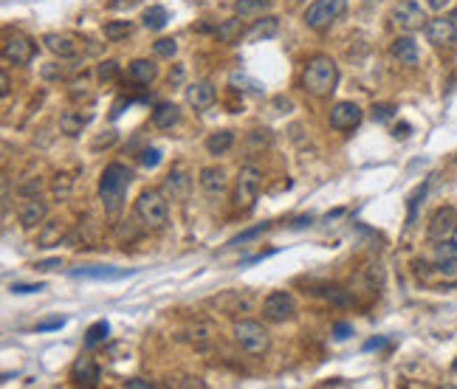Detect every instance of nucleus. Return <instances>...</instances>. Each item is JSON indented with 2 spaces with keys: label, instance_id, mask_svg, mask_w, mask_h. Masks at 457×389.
<instances>
[{
  "label": "nucleus",
  "instance_id": "26",
  "mask_svg": "<svg viewBox=\"0 0 457 389\" xmlns=\"http://www.w3.org/2000/svg\"><path fill=\"white\" fill-rule=\"evenodd\" d=\"M437 271L443 277H457V246H440L437 249Z\"/></svg>",
  "mask_w": 457,
  "mask_h": 389
},
{
  "label": "nucleus",
  "instance_id": "25",
  "mask_svg": "<svg viewBox=\"0 0 457 389\" xmlns=\"http://www.w3.org/2000/svg\"><path fill=\"white\" fill-rule=\"evenodd\" d=\"M65 237V228L59 220H45L40 235H37V246L40 249H51V246H59V240Z\"/></svg>",
  "mask_w": 457,
  "mask_h": 389
},
{
  "label": "nucleus",
  "instance_id": "2",
  "mask_svg": "<svg viewBox=\"0 0 457 389\" xmlns=\"http://www.w3.org/2000/svg\"><path fill=\"white\" fill-rule=\"evenodd\" d=\"M130 178L133 173L124 167V164H108L102 170V178H99V200L105 206V212H119L122 203H124V195H127V186H130Z\"/></svg>",
  "mask_w": 457,
  "mask_h": 389
},
{
  "label": "nucleus",
  "instance_id": "13",
  "mask_svg": "<svg viewBox=\"0 0 457 389\" xmlns=\"http://www.w3.org/2000/svg\"><path fill=\"white\" fill-rule=\"evenodd\" d=\"M189 189H192V181H189V175L181 170V167H175V170H170L167 175H164V186H161V192L167 195V200H187L189 198Z\"/></svg>",
  "mask_w": 457,
  "mask_h": 389
},
{
  "label": "nucleus",
  "instance_id": "56",
  "mask_svg": "<svg viewBox=\"0 0 457 389\" xmlns=\"http://www.w3.org/2000/svg\"><path fill=\"white\" fill-rule=\"evenodd\" d=\"M0 88H3V94H9V76H6V71L0 73Z\"/></svg>",
  "mask_w": 457,
  "mask_h": 389
},
{
  "label": "nucleus",
  "instance_id": "30",
  "mask_svg": "<svg viewBox=\"0 0 457 389\" xmlns=\"http://www.w3.org/2000/svg\"><path fill=\"white\" fill-rule=\"evenodd\" d=\"M108 336H110V325L102 319V322H96V325H91V328H88V333H85V347L105 344V342H108Z\"/></svg>",
  "mask_w": 457,
  "mask_h": 389
},
{
  "label": "nucleus",
  "instance_id": "41",
  "mask_svg": "<svg viewBox=\"0 0 457 389\" xmlns=\"http://www.w3.org/2000/svg\"><path fill=\"white\" fill-rule=\"evenodd\" d=\"M396 116V108L393 105H378V108H372V119L375 122H390Z\"/></svg>",
  "mask_w": 457,
  "mask_h": 389
},
{
  "label": "nucleus",
  "instance_id": "52",
  "mask_svg": "<svg viewBox=\"0 0 457 389\" xmlns=\"http://www.w3.org/2000/svg\"><path fill=\"white\" fill-rule=\"evenodd\" d=\"M328 299H331L333 304H347V296H344L342 291H333V293H328Z\"/></svg>",
  "mask_w": 457,
  "mask_h": 389
},
{
  "label": "nucleus",
  "instance_id": "10",
  "mask_svg": "<svg viewBox=\"0 0 457 389\" xmlns=\"http://www.w3.org/2000/svg\"><path fill=\"white\" fill-rule=\"evenodd\" d=\"M393 23L401 31H418V29H426V15L415 0H401V3L393 9Z\"/></svg>",
  "mask_w": 457,
  "mask_h": 389
},
{
  "label": "nucleus",
  "instance_id": "33",
  "mask_svg": "<svg viewBox=\"0 0 457 389\" xmlns=\"http://www.w3.org/2000/svg\"><path fill=\"white\" fill-rule=\"evenodd\" d=\"M71 189H73V178L71 175H57L54 184H51V192L57 200H68L71 198Z\"/></svg>",
  "mask_w": 457,
  "mask_h": 389
},
{
  "label": "nucleus",
  "instance_id": "31",
  "mask_svg": "<svg viewBox=\"0 0 457 389\" xmlns=\"http://www.w3.org/2000/svg\"><path fill=\"white\" fill-rule=\"evenodd\" d=\"M277 34V17H263L254 23V29L249 31V40H268Z\"/></svg>",
  "mask_w": 457,
  "mask_h": 389
},
{
  "label": "nucleus",
  "instance_id": "3",
  "mask_svg": "<svg viewBox=\"0 0 457 389\" xmlns=\"http://www.w3.org/2000/svg\"><path fill=\"white\" fill-rule=\"evenodd\" d=\"M260 186H263V173L252 164L240 167L235 186H232V209L235 212H252L257 198H260Z\"/></svg>",
  "mask_w": 457,
  "mask_h": 389
},
{
  "label": "nucleus",
  "instance_id": "40",
  "mask_svg": "<svg viewBox=\"0 0 457 389\" xmlns=\"http://www.w3.org/2000/svg\"><path fill=\"white\" fill-rule=\"evenodd\" d=\"M426 189H429V184H421V186L415 189V195L409 198V223L415 220V212H418V203H421V198L426 195Z\"/></svg>",
  "mask_w": 457,
  "mask_h": 389
},
{
  "label": "nucleus",
  "instance_id": "19",
  "mask_svg": "<svg viewBox=\"0 0 457 389\" xmlns=\"http://www.w3.org/2000/svg\"><path fill=\"white\" fill-rule=\"evenodd\" d=\"M45 214H48V206H45V200H40V195L26 198V203L20 206V223H23V228H34L37 223L45 220Z\"/></svg>",
  "mask_w": 457,
  "mask_h": 389
},
{
  "label": "nucleus",
  "instance_id": "14",
  "mask_svg": "<svg viewBox=\"0 0 457 389\" xmlns=\"http://www.w3.org/2000/svg\"><path fill=\"white\" fill-rule=\"evenodd\" d=\"M198 184H201L203 195L215 200V198H220V195L226 192V186H228V178H226V170H223V167H203V170H201V178H198Z\"/></svg>",
  "mask_w": 457,
  "mask_h": 389
},
{
  "label": "nucleus",
  "instance_id": "55",
  "mask_svg": "<svg viewBox=\"0 0 457 389\" xmlns=\"http://www.w3.org/2000/svg\"><path fill=\"white\" fill-rule=\"evenodd\" d=\"M409 130H412L409 124H398V127H396V138H407V135H409Z\"/></svg>",
  "mask_w": 457,
  "mask_h": 389
},
{
  "label": "nucleus",
  "instance_id": "38",
  "mask_svg": "<svg viewBox=\"0 0 457 389\" xmlns=\"http://www.w3.org/2000/svg\"><path fill=\"white\" fill-rule=\"evenodd\" d=\"M40 189H43V181H40V178H29V181L20 184V195H26V198L40 195Z\"/></svg>",
  "mask_w": 457,
  "mask_h": 389
},
{
  "label": "nucleus",
  "instance_id": "36",
  "mask_svg": "<svg viewBox=\"0 0 457 389\" xmlns=\"http://www.w3.org/2000/svg\"><path fill=\"white\" fill-rule=\"evenodd\" d=\"M268 226H271V223H260V226H254V228H246L243 235H238V237H232V240H228V246H243V243L254 240L257 235H263V231H268Z\"/></svg>",
  "mask_w": 457,
  "mask_h": 389
},
{
  "label": "nucleus",
  "instance_id": "57",
  "mask_svg": "<svg viewBox=\"0 0 457 389\" xmlns=\"http://www.w3.org/2000/svg\"><path fill=\"white\" fill-rule=\"evenodd\" d=\"M181 80H184V71L175 68V73H170V82H181Z\"/></svg>",
  "mask_w": 457,
  "mask_h": 389
},
{
  "label": "nucleus",
  "instance_id": "8",
  "mask_svg": "<svg viewBox=\"0 0 457 389\" xmlns=\"http://www.w3.org/2000/svg\"><path fill=\"white\" fill-rule=\"evenodd\" d=\"M296 314V302L288 291H271L266 299H263V316L268 322H285Z\"/></svg>",
  "mask_w": 457,
  "mask_h": 389
},
{
  "label": "nucleus",
  "instance_id": "54",
  "mask_svg": "<svg viewBox=\"0 0 457 389\" xmlns=\"http://www.w3.org/2000/svg\"><path fill=\"white\" fill-rule=\"evenodd\" d=\"M43 76H45V80H57V76H59V68H57V65H48V68H43Z\"/></svg>",
  "mask_w": 457,
  "mask_h": 389
},
{
  "label": "nucleus",
  "instance_id": "12",
  "mask_svg": "<svg viewBox=\"0 0 457 389\" xmlns=\"http://www.w3.org/2000/svg\"><path fill=\"white\" fill-rule=\"evenodd\" d=\"M361 108L356 102H336L328 113V122L333 130H353L358 122H361Z\"/></svg>",
  "mask_w": 457,
  "mask_h": 389
},
{
  "label": "nucleus",
  "instance_id": "23",
  "mask_svg": "<svg viewBox=\"0 0 457 389\" xmlns=\"http://www.w3.org/2000/svg\"><path fill=\"white\" fill-rule=\"evenodd\" d=\"M178 119H181V110L173 102H161V105H156V110H152V124L159 130H170L173 124H178Z\"/></svg>",
  "mask_w": 457,
  "mask_h": 389
},
{
  "label": "nucleus",
  "instance_id": "34",
  "mask_svg": "<svg viewBox=\"0 0 457 389\" xmlns=\"http://www.w3.org/2000/svg\"><path fill=\"white\" fill-rule=\"evenodd\" d=\"M212 339H215V328H212V325L203 322V325H195V328H192V342H195L198 347H206Z\"/></svg>",
  "mask_w": 457,
  "mask_h": 389
},
{
  "label": "nucleus",
  "instance_id": "48",
  "mask_svg": "<svg viewBox=\"0 0 457 389\" xmlns=\"http://www.w3.org/2000/svg\"><path fill=\"white\" fill-rule=\"evenodd\" d=\"M152 383L150 381H144V378H130L127 381V389H150Z\"/></svg>",
  "mask_w": 457,
  "mask_h": 389
},
{
  "label": "nucleus",
  "instance_id": "1",
  "mask_svg": "<svg viewBox=\"0 0 457 389\" xmlns=\"http://www.w3.org/2000/svg\"><path fill=\"white\" fill-rule=\"evenodd\" d=\"M339 82V68L331 57L319 54L314 57L302 71V88L308 91L311 96H328Z\"/></svg>",
  "mask_w": 457,
  "mask_h": 389
},
{
  "label": "nucleus",
  "instance_id": "4",
  "mask_svg": "<svg viewBox=\"0 0 457 389\" xmlns=\"http://www.w3.org/2000/svg\"><path fill=\"white\" fill-rule=\"evenodd\" d=\"M136 214L147 228H164L167 226V195L159 189H144L136 198Z\"/></svg>",
  "mask_w": 457,
  "mask_h": 389
},
{
  "label": "nucleus",
  "instance_id": "17",
  "mask_svg": "<svg viewBox=\"0 0 457 389\" xmlns=\"http://www.w3.org/2000/svg\"><path fill=\"white\" fill-rule=\"evenodd\" d=\"M133 268L127 271H119L113 265H80V268H71V277L76 279H122V277H130Z\"/></svg>",
  "mask_w": 457,
  "mask_h": 389
},
{
  "label": "nucleus",
  "instance_id": "39",
  "mask_svg": "<svg viewBox=\"0 0 457 389\" xmlns=\"http://www.w3.org/2000/svg\"><path fill=\"white\" fill-rule=\"evenodd\" d=\"M159 161H161V149L150 147V149L141 152V164H144V167H159Z\"/></svg>",
  "mask_w": 457,
  "mask_h": 389
},
{
  "label": "nucleus",
  "instance_id": "6",
  "mask_svg": "<svg viewBox=\"0 0 457 389\" xmlns=\"http://www.w3.org/2000/svg\"><path fill=\"white\" fill-rule=\"evenodd\" d=\"M209 304L217 307V310H223V314H228V316H235V314H246V310L254 307V293H252L249 288H243V291L228 288V291L212 296Z\"/></svg>",
  "mask_w": 457,
  "mask_h": 389
},
{
  "label": "nucleus",
  "instance_id": "28",
  "mask_svg": "<svg viewBox=\"0 0 457 389\" xmlns=\"http://www.w3.org/2000/svg\"><path fill=\"white\" fill-rule=\"evenodd\" d=\"M232 144H235V133H232V130H217V133H212V135L206 138L209 155H223V152L232 149Z\"/></svg>",
  "mask_w": 457,
  "mask_h": 389
},
{
  "label": "nucleus",
  "instance_id": "9",
  "mask_svg": "<svg viewBox=\"0 0 457 389\" xmlns=\"http://www.w3.org/2000/svg\"><path fill=\"white\" fill-rule=\"evenodd\" d=\"M34 57V43L20 34V31H9L3 37V59L6 62H15V65H29Z\"/></svg>",
  "mask_w": 457,
  "mask_h": 389
},
{
  "label": "nucleus",
  "instance_id": "46",
  "mask_svg": "<svg viewBox=\"0 0 457 389\" xmlns=\"http://www.w3.org/2000/svg\"><path fill=\"white\" fill-rule=\"evenodd\" d=\"M62 325H65V319H51V322H40L37 330H40V333H48V330H59Z\"/></svg>",
  "mask_w": 457,
  "mask_h": 389
},
{
  "label": "nucleus",
  "instance_id": "24",
  "mask_svg": "<svg viewBox=\"0 0 457 389\" xmlns=\"http://www.w3.org/2000/svg\"><path fill=\"white\" fill-rule=\"evenodd\" d=\"M88 122H91V116L85 113H80V110H65L62 116H59V130L65 133V135H80L85 127H88Z\"/></svg>",
  "mask_w": 457,
  "mask_h": 389
},
{
  "label": "nucleus",
  "instance_id": "35",
  "mask_svg": "<svg viewBox=\"0 0 457 389\" xmlns=\"http://www.w3.org/2000/svg\"><path fill=\"white\" fill-rule=\"evenodd\" d=\"M152 51H156V57L173 59V57L178 54V43H175V40H170V37H164V40H159V43H152Z\"/></svg>",
  "mask_w": 457,
  "mask_h": 389
},
{
  "label": "nucleus",
  "instance_id": "11",
  "mask_svg": "<svg viewBox=\"0 0 457 389\" xmlns=\"http://www.w3.org/2000/svg\"><path fill=\"white\" fill-rule=\"evenodd\" d=\"M454 226H457V209L454 206H440L432 214V220H429V240H437L440 243V240L451 237Z\"/></svg>",
  "mask_w": 457,
  "mask_h": 389
},
{
  "label": "nucleus",
  "instance_id": "37",
  "mask_svg": "<svg viewBox=\"0 0 457 389\" xmlns=\"http://www.w3.org/2000/svg\"><path fill=\"white\" fill-rule=\"evenodd\" d=\"M238 31H240V17H238V20H228V23H223V26L217 29V37H220V40H232Z\"/></svg>",
  "mask_w": 457,
  "mask_h": 389
},
{
  "label": "nucleus",
  "instance_id": "43",
  "mask_svg": "<svg viewBox=\"0 0 457 389\" xmlns=\"http://www.w3.org/2000/svg\"><path fill=\"white\" fill-rule=\"evenodd\" d=\"M45 285L43 282H37V285H31V282H15L12 285V293H40Z\"/></svg>",
  "mask_w": 457,
  "mask_h": 389
},
{
  "label": "nucleus",
  "instance_id": "32",
  "mask_svg": "<svg viewBox=\"0 0 457 389\" xmlns=\"http://www.w3.org/2000/svg\"><path fill=\"white\" fill-rule=\"evenodd\" d=\"M130 31H133V23H130V20H110V23L102 26V34H105L108 40H122V37H127Z\"/></svg>",
  "mask_w": 457,
  "mask_h": 389
},
{
  "label": "nucleus",
  "instance_id": "27",
  "mask_svg": "<svg viewBox=\"0 0 457 389\" xmlns=\"http://www.w3.org/2000/svg\"><path fill=\"white\" fill-rule=\"evenodd\" d=\"M271 0H238L235 3V15L240 20H254V17H263V12L268 9Z\"/></svg>",
  "mask_w": 457,
  "mask_h": 389
},
{
  "label": "nucleus",
  "instance_id": "20",
  "mask_svg": "<svg viewBox=\"0 0 457 389\" xmlns=\"http://www.w3.org/2000/svg\"><path fill=\"white\" fill-rule=\"evenodd\" d=\"M43 43H45V48L51 51V54H57L59 59H73L76 57V43L68 37V34H45L43 37Z\"/></svg>",
  "mask_w": 457,
  "mask_h": 389
},
{
  "label": "nucleus",
  "instance_id": "16",
  "mask_svg": "<svg viewBox=\"0 0 457 389\" xmlns=\"http://www.w3.org/2000/svg\"><path fill=\"white\" fill-rule=\"evenodd\" d=\"M99 364L94 358H76L71 367V381L80 386H96L99 383Z\"/></svg>",
  "mask_w": 457,
  "mask_h": 389
},
{
  "label": "nucleus",
  "instance_id": "53",
  "mask_svg": "<svg viewBox=\"0 0 457 389\" xmlns=\"http://www.w3.org/2000/svg\"><path fill=\"white\" fill-rule=\"evenodd\" d=\"M426 3H429V9H435V12H440V9H446V6L451 3V0H426Z\"/></svg>",
  "mask_w": 457,
  "mask_h": 389
},
{
  "label": "nucleus",
  "instance_id": "7",
  "mask_svg": "<svg viewBox=\"0 0 457 389\" xmlns=\"http://www.w3.org/2000/svg\"><path fill=\"white\" fill-rule=\"evenodd\" d=\"M344 12V0H314L305 12V26L308 29H325Z\"/></svg>",
  "mask_w": 457,
  "mask_h": 389
},
{
  "label": "nucleus",
  "instance_id": "47",
  "mask_svg": "<svg viewBox=\"0 0 457 389\" xmlns=\"http://www.w3.org/2000/svg\"><path fill=\"white\" fill-rule=\"evenodd\" d=\"M333 333H336V339H347V336L353 333V328H350L347 322H339V325L333 328Z\"/></svg>",
  "mask_w": 457,
  "mask_h": 389
},
{
  "label": "nucleus",
  "instance_id": "44",
  "mask_svg": "<svg viewBox=\"0 0 457 389\" xmlns=\"http://www.w3.org/2000/svg\"><path fill=\"white\" fill-rule=\"evenodd\" d=\"M54 268H62V260H59V257H51V260H40V263H34V271H54Z\"/></svg>",
  "mask_w": 457,
  "mask_h": 389
},
{
  "label": "nucleus",
  "instance_id": "18",
  "mask_svg": "<svg viewBox=\"0 0 457 389\" xmlns=\"http://www.w3.org/2000/svg\"><path fill=\"white\" fill-rule=\"evenodd\" d=\"M217 99V91L212 82H195L187 88V102L195 108V110H209Z\"/></svg>",
  "mask_w": 457,
  "mask_h": 389
},
{
  "label": "nucleus",
  "instance_id": "50",
  "mask_svg": "<svg viewBox=\"0 0 457 389\" xmlns=\"http://www.w3.org/2000/svg\"><path fill=\"white\" fill-rule=\"evenodd\" d=\"M136 3H138V0H113L110 9H133Z\"/></svg>",
  "mask_w": 457,
  "mask_h": 389
},
{
  "label": "nucleus",
  "instance_id": "49",
  "mask_svg": "<svg viewBox=\"0 0 457 389\" xmlns=\"http://www.w3.org/2000/svg\"><path fill=\"white\" fill-rule=\"evenodd\" d=\"M384 344H387V339H384V336H378V339L364 342V350H378V347H384Z\"/></svg>",
  "mask_w": 457,
  "mask_h": 389
},
{
  "label": "nucleus",
  "instance_id": "15",
  "mask_svg": "<svg viewBox=\"0 0 457 389\" xmlns=\"http://www.w3.org/2000/svg\"><path fill=\"white\" fill-rule=\"evenodd\" d=\"M426 40L432 45H451L457 40V26L449 17H435L426 23Z\"/></svg>",
  "mask_w": 457,
  "mask_h": 389
},
{
  "label": "nucleus",
  "instance_id": "42",
  "mask_svg": "<svg viewBox=\"0 0 457 389\" xmlns=\"http://www.w3.org/2000/svg\"><path fill=\"white\" fill-rule=\"evenodd\" d=\"M116 71H119V65H116L113 59H108V62H102V65H99V80H102V82H108V80H113V76H116Z\"/></svg>",
  "mask_w": 457,
  "mask_h": 389
},
{
  "label": "nucleus",
  "instance_id": "45",
  "mask_svg": "<svg viewBox=\"0 0 457 389\" xmlns=\"http://www.w3.org/2000/svg\"><path fill=\"white\" fill-rule=\"evenodd\" d=\"M80 96H88V80L73 82V88H71V99H80Z\"/></svg>",
  "mask_w": 457,
  "mask_h": 389
},
{
  "label": "nucleus",
  "instance_id": "22",
  "mask_svg": "<svg viewBox=\"0 0 457 389\" xmlns=\"http://www.w3.org/2000/svg\"><path fill=\"white\" fill-rule=\"evenodd\" d=\"M390 51H393V57L398 59V62H404V65H415L418 62V43L407 34V37H396L393 40V45H390Z\"/></svg>",
  "mask_w": 457,
  "mask_h": 389
},
{
  "label": "nucleus",
  "instance_id": "29",
  "mask_svg": "<svg viewBox=\"0 0 457 389\" xmlns=\"http://www.w3.org/2000/svg\"><path fill=\"white\" fill-rule=\"evenodd\" d=\"M167 20H170V15H167L164 6H150V9L144 12V26L152 29V31H161V29L167 26Z\"/></svg>",
  "mask_w": 457,
  "mask_h": 389
},
{
  "label": "nucleus",
  "instance_id": "5",
  "mask_svg": "<svg viewBox=\"0 0 457 389\" xmlns=\"http://www.w3.org/2000/svg\"><path fill=\"white\" fill-rule=\"evenodd\" d=\"M235 342L246 350V353H252V355H263V353H268V347H271V336H268V330L260 325V322H252V319H240V322H235Z\"/></svg>",
  "mask_w": 457,
  "mask_h": 389
},
{
  "label": "nucleus",
  "instance_id": "59",
  "mask_svg": "<svg viewBox=\"0 0 457 389\" xmlns=\"http://www.w3.org/2000/svg\"><path fill=\"white\" fill-rule=\"evenodd\" d=\"M451 369H454V372H457V358H454V364H451Z\"/></svg>",
  "mask_w": 457,
  "mask_h": 389
},
{
  "label": "nucleus",
  "instance_id": "21",
  "mask_svg": "<svg viewBox=\"0 0 457 389\" xmlns=\"http://www.w3.org/2000/svg\"><path fill=\"white\" fill-rule=\"evenodd\" d=\"M156 76H159V68H156V62H150V59H136L127 68V80L136 82V85H150Z\"/></svg>",
  "mask_w": 457,
  "mask_h": 389
},
{
  "label": "nucleus",
  "instance_id": "51",
  "mask_svg": "<svg viewBox=\"0 0 457 389\" xmlns=\"http://www.w3.org/2000/svg\"><path fill=\"white\" fill-rule=\"evenodd\" d=\"M311 223H314V217H311V214H302V217H296L291 226H293V228H305V226H311Z\"/></svg>",
  "mask_w": 457,
  "mask_h": 389
},
{
  "label": "nucleus",
  "instance_id": "58",
  "mask_svg": "<svg viewBox=\"0 0 457 389\" xmlns=\"http://www.w3.org/2000/svg\"><path fill=\"white\" fill-rule=\"evenodd\" d=\"M451 243L457 246V226H454V231H451Z\"/></svg>",
  "mask_w": 457,
  "mask_h": 389
}]
</instances>
